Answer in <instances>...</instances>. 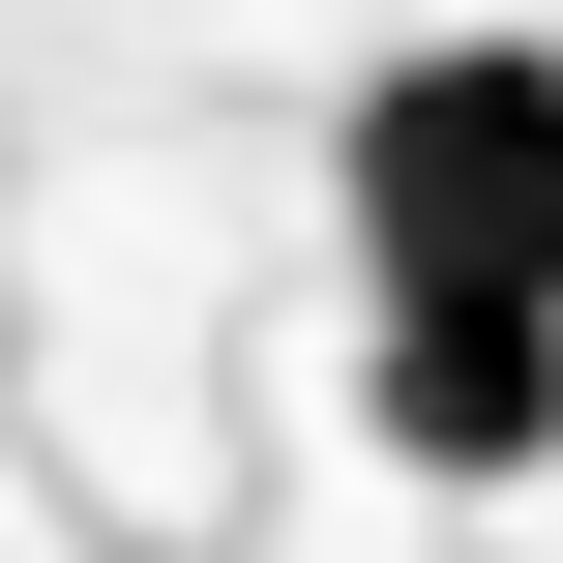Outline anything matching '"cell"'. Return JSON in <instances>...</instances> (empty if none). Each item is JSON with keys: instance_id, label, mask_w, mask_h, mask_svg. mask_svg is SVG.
I'll list each match as a JSON object with an SVG mask.
<instances>
[{"instance_id": "cell-2", "label": "cell", "mask_w": 563, "mask_h": 563, "mask_svg": "<svg viewBox=\"0 0 563 563\" xmlns=\"http://www.w3.org/2000/svg\"><path fill=\"white\" fill-rule=\"evenodd\" d=\"M356 416H386V475H563V327H386Z\"/></svg>"}, {"instance_id": "cell-1", "label": "cell", "mask_w": 563, "mask_h": 563, "mask_svg": "<svg viewBox=\"0 0 563 563\" xmlns=\"http://www.w3.org/2000/svg\"><path fill=\"white\" fill-rule=\"evenodd\" d=\"M356 297L386 327H563V30H445L356 89Z\"/></svg>"}]
</instances>
